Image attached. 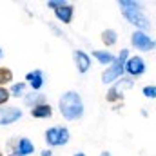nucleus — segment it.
Wrapping results in <instances>:
<instances>
[{"instance_id":"6e6552de","label":"nucleus","mask_w":156,"mask_h":156,"mask_svg":"<svg viewBox=\"0 0 156 156\" xmlns=\"http://www.w3.org/2000/svg\"><path fill=\"white\" fill-rule=\"evenodd\" d=\"M45 83V76H44V71L40 69H33L26 75V85H29L33 91H40Z\"/></svg>"},{"instance_id":"0eeeda50","label":"nucleus","mask_w":156,"mask_h":156,"mask_svg":"<svg viewBox=\"0 0 156 156\" xmlns=\"http://www.w3.org/2000/svg\"><path fill=\"white\" fill-rule=\"evenodd\" d=\"M22 109L15 107V105H4L0 107V125H11L16 120L22 118Z\"/></svg>"},{"instance_id":"ddd939ff","label":"nucleus","mask_w":156,"mask_h":156,"mask_svg":"<svg viewBox=\"0 0 156 156\" xmlns=\"http://www.w3.org/2000/svg\"><path fill=\"white\" fill-rule=\"evenodd\" d=\"M93 56H94L102 66H111V64L115 62V58H116L111 51H100V49H94V51H93Z\"/></svg>"},{"instance_id":"4be33fe9","label":"nucleus","mask_w":156,"mask_h":156,"mask_svg":"<svg viewBox=\"0 0 156 156\" xmlns=\"http://www.w3.org/2000/svg\"><path fill=\"white\" fill-rule=\"evenodd\" d=\"M62 4H64V0H47V2H45V5L51 7V9H56V7H60Z\"/></svg>"},{"instance_id":"1a4fd4ad","label":"nucleus","mask_w":156,"mask_h":156,"mask_svg":"<svg viewBox=\"0 0 156 156\" xmlns=\"http://www.w3.org/2000/svg\"><path fill=\"white\" fill-rule=\"evenodd\" d=\"M73 15H75V5H73V4H67V2H64L60 7L55 9V16H56V20L62 22V24H71Z\"/></svg>"},{"instance_id":"39448f33","label":"nucleus","mask_w":156,"mask_h":156,"mask_svg":"<svg viewBox=\"0 0 156 156\" xmlns=\"http://www.w3.org/2000/svg\"><path fill=\"white\" fill-rule=\"evenodd\" d=\"M131 44L134 45V49L144 51V53L153 51V49H154V45H156L154 38H153L149 33H144V31H138V29L131 35Z\"/></svg>"},{"instance_id":"f03ea898","label":"nucleus","mask_w":156,"mask_h":156,"mask_svg":"<svg viewBox=\"0 0 156 156\" xmlns=\"http://www.w3.org/2000/svg\"><path fill=\"white\" fill-rule=\"evenodd\" d=\"M60 115L66 120H78L83 116V102L76 91H67L58 100Z\"/></svg>"},{"instance_id":"6ab92c4d","label":"nucleus","mask_w":156,"mask_h":156,"mask_svg":"<svg viewBox=\"0 0 156 156\" xmlns=\"http://www.w3.org/2000/svg\"><path fill=\"white\" fill-rule=\"evenodd\" d=\"M134 85V82L131 80V78H120V80H116V83H115V87L116 89H120V91H123V89H131Z\"/></svg>"},{"instance_id":"4468645a","label":"nucleus","mask_w":156,"mask_h":156,"mask_svg":"<svg viewBox=\"0 0 156 156\" xmlns=\"http://www.w3.org/2000/svg\"><path fill=\"white\" fill-rule=\"evenodd\" d=\"M24 102L31 107L40 105V104H45V96L40 94V93H29V94H24Z\"/></svg>"},{"instance_id":"5701e85b","label":"nucleus","mask_w":156,"mask_h":156,"mask_svg":"<svg viewBox=\"0 0 156 156\" xmlns=\"http://www.w3.org/2000/svg\"><path fill=\"white\" fill-rule=\"evenodd\" d=\"M40 156H53V151H51V149H44V151L40 153Z\"/></svg>"},{"instance_id":"20e7f679","label":"nucleus","mask_w":156,"mask_h":156,"mask_svg":"<svg viewBox=\"0 0 156 156\" xmlns=\"http://www.w3.org/2000/svg\"><path fill=\"white\" fill-rule=\"evenodd\" d=\"M45 144L49 147H62L69 142V129L67 127H49L45 131Z\"/></svg>"},{"instance_id":"f257e3e1","label":"nucleus","mask_w":156,"mask_h":156,"mask_svg":"<svg viewBox=\"0 0 156 156\" xmlns=\"http://www.w3.org/2000/svg\"><path fill=\"white\" fill-rule=\"evenodd\" d=\"M118 7L122 11V15L125 16V20L129 24H133L134 27H138V31H147L151 29V20L145 16L142 4L134 2V0H118Z\"/></svg>"},{"instance_id":"9b49d317","label":"nucleus","mask_w":156,"mask_h":156,"mask_svg":"<svg viewBox=\"0 0 156 156\" xmlns=\"http://www.w3.org/2000/svg\"><path fill=\"white\" fill-rule=\"evenodd\" d=\"M73 58H75V64H76L78 73H87V71L91 69V56H89L85 51H82V49H75Z\"/></svg>"},{"instance_id":"bb28decb","label":"nucleus","mask_w":156,"mask_h":156,"mask_svg":"<svg viewBox=\"0 0 156 156\" xmlns=\"http://www.w3.org/2000/svg\"><path fill=\"white\" fill-rule=\"evenodd\" d=\"M0 156H2V153H0Z\"/></svg>"},{"instance_id":"cd10ccee","label":"nucleus","mask_w":156,"mask_h":156,"mask_svg":"<svg viewBox=\"0 0 156 156\" xmlns=\"http://www.w3.org/2000/svg\"><path fill=\"white\" fill-rule=\"evenodd\" d=\"M9 156H13V154H9Z\"/></svg>"},{"instance_id":"423d86ee","label":"nucleus","mask_w":156,"mask_h":156,"mask_svg":"<svg viewBox=\"0 0 156 156\" xmlns=\"http://www.w3.org/2000/svg\"><path fill=\"white\" fill-rule=\"evenodd\" d=\"M147 71V64L142 56H129L125 60V67H123V73H127L129 76H142L144 73Z\"/></svg>"},{"instance_id":"a878e982","label":"nucleus","mask_w":156,"mask_h":156,"mask_svg":"<svg viewBox=\"0 0 156 156\" xmlns=\"http://www.w3.org/2000/svg\"><path fill=\"white\" fill-rule=\"evenodd\" d=\"M2 56H4V49L0 47V58H2Z\"/></svg>"},{"instance_id":"2eb2a0df","label":"nucleus","mask_w":156,"mask_h":156,"mask_svg":"<svg viewBox=\"0 0 156 156\" xmlns=\"http://www.w3.org/2000/svg\"><path fill=\"white\" fill-rule=\"evenodd\" d=\"M102 42H104L107 47L115 45L118 42V33L115 29H105V31H102Z\"/></svg>"},{"instance_id":"b1692460","label":"nucleus","mask_w":156,"mask_h":156,"mask_svg":"<svg viewBox=\"0 0 156 156\" xmlns=\"http://www.w3.org/2000/svg\"><path fill=\"white\" fill-rule=\"evenodd\" d=\"M100 156H111V153H107V151H104V153H100Z\"/></svg>"},{"instance_id":"a211bd4d","label":"nucleus","mask_w":156,"mask_h":156,"mask_svg":"<svg viewBox=\"0 0 156 156\" xmlns=\"http://www.w3.org/2000/svg\"><path fill=\"white\" fill-rule=\"evenodd\" d=\"M105 98H107V102H120V100H123V91H120V89H116V87L113 85V87L107 91Z\"/></svg>"},{"instance_id":"dca6fc26","label":"nucleus","mask_w":156,"mask_h":156,"mask_svg":"<svg viewBox=\"0 0 156 156\" xmlns=\"http://www.w3.org/2000/svg\"><path fill=\"white\" fill-rule=\"evenodd\" d=\"M7 91H9V96H15V98L24 96V94H26V82L13 83V85H11V89H7Z\"/></svg>"},{"instance_id":"f3484780","label":"nucleus","mask_w":156,"mask_h":156,"mask_svg":"<svg viewBox=\"0 0 156 156\" xmlns=\"http://www.w3.org/2000/svg\"><path fill=\"white\" fill-rule=\"evenodd\" d=\"M13 82V71L9 67H0V87Z\"/></svg>"},{"instance_id":"9d476101","label":"nucleus","mask_w":156,"mask_h":156,"mask_svg":"<svg viewBox=\"0 0 156 156\" xmlns=\"http://www.w3.org/2000/svg\"><path fill=\"white\" fill-rule=\"evenodd\" d=\"M35 153V144L29 138H18L13 149V156H29Z\"/></svg>"},{"instance_id":"393cba45","label":"nucleus","mask_w":156,"mask_h":156,"mask_svg":"<svg viewBox=\"0 0 156 156\" xmlns=\"http://www.w3.org/2000/svg\"><path fill=\"white\" fill-rule=\"evenodd\" d=\"M73 156H85V154H83V153H75Z\"/></svg>"},{"instance_id":"aec40b11","label":"nucleus","mask_w":156,"mask_h":156,"mask_svg":"<svg viewBox=\"0 0 156 156\" xmlns=\"http://www.w3.org/2000/svg\"><path fill=\"white\" fill-rule=\"evenodd\" d=\"M144 96L154 100L156 98V85H153V83H151V85H145V87H144Z\"/></svg>"},{"instance_id":"f8f14e48","label":"nucleus","mask_w":156,"mask_h":156,"mask_svg":"<svg viewBox=\"0 0 156 156\" xmlns=\"http://www.w3.org/2000/svg\"><path fill=\"white\" fill-rule=\"evenodd\" d=\"M31 116L38 118V120H47V118L53 116V107L47 102L40 104V105H35V107H31Z\"/></svg>"},{"instance_id":"7ed1b4c3","label":"nucleus","mask_w":156,"mask_h":156,"mask_svg":"<svg viewBox=\"0 0 156 156\" xmlns=\"http://www.w3.org/2000/svg\"><path fill=\"white\" fill-rule=\"evenodd\" d=\"M129 58V49H122L120 55L115 58V62L102 73V82L104 83H113L123 76V67H125V60Z\"/></svg>"},{"instance_id":"412c9836","label":"nucleus","mask_w":156,"mask_h":156,"mask_svg":"<svg viewBox=\"0 0 156 156\" xmlns=\"http://www.w3.org/2000/svg\"><path fill=\"white\" fill-rule=\"evenodd\" d=\"M9 91L5 89V87H0V107H4L7 102H9Z\"/></svg>"}]
</instances>
